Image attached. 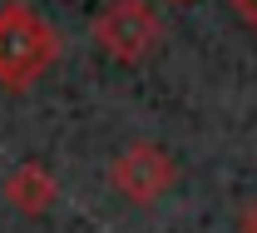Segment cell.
Segmentation results:
<instances>
[{
  "instance_id": "obj_1",
  "label": "cell",
  "mask_w": 257,
  "mask_h": 233,
  "mask_svg": "<svg viewBox=\"0 0 257 233\" xmlns=\"http://www.w3.org/2000/svg\"><path fill=\"white\" fill-rule=\"evenodd\" d=\"M55 60H60V35L50 30V20H40L25 0H5L0 5V85L30 90Z\"/></svg>"
},
{
  "instance_id": "obj_2",
  "label": "cell",
  "mask_w": 257,
  "mask_h": 233,
  "mask_svg": "<svg viewBox=\"0 0 257 233\" xmlns=\"http://www.w3.org/2000/svg\"><path fill=\"white\" fill-rule=\"evenodd\" d=\"M99 50L119 65H139L159 50V10L149 0H109L94 20Z\"/></svg>"
},
{
  "instance_id": "obj_3",
  "label": "cell",
  "mask_w": 257,
  "mask_h": 233,
  "mask_svg": "<svg viewBox=\"0 0 257 233\" xmlns=\"http://www.w3.org/2000/svg\"><path fill=\"white\" fill-rule=\"evenodd\" d=\"M173 179H178V164L168 159V149L154 144V139H139V144H128L124 154L114 159L109 169V184H114V194L128 203H139V208H149V203H159L168 189H173Z\"/></svg>"
},
{
  "instance_id": "obj_4",
  "label": "cell",
  "mask_w": 257,
  "mask_h": 233,
  "mask_svg": "<svg viewBox=\"0 0 257 233\" xmlns=\"http://www.w3.org/2000/svg\"><path fill=\"white\" fill-rule=\"evenodd\" d=\"M5 199L15 203L20 213H50V203L60 199V184H55V174H50L45 164L25 159V164L10 169V179H5Z\"/></svg>"
},
{
  "instance_id": "obj_5",
  "label": "cell",
  "mask_w": 257,
  "mask_h": 233,
  "mask_svg": "<svg viewBox=\"0 0 257 233\" xmlns=\"http://www.w3.org/2000/svg\"><path fill=\"white\" fill-rule=\"evenodd\" d=\"M237 233H257V194L237 208Z\"/></svg>"
},
{
  "instance_id": "obj_6",
  "label": "cell",
  "mask_w": 257,
  "mask_h": 233,
  "mask_svg": "<svg viewBox=\"0 0 257 233\" xmlns=\"http://www.w3.org/2000/svg\"><path fill=\"white\" fill-rule=\"evenodd\" d=\"M168 5H193V0H168Z\"/></svg>"
}]
</instances>
